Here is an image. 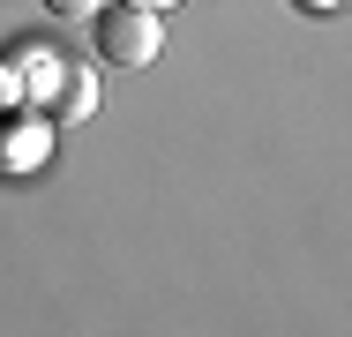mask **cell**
I'll list each match as a JSON object with an SVG mask.
<instances>
[{"label":"cell","instance_id":"5","mask_svg":"<svg viewBox=\"0 0 352 337\" xmlns=\"http://www.w3.org/2000/svg\"><path fill=\"white\" fill-rule=\"evenodd\" d=\"M15 105V75H8V61H0V113Z\"/></svg>","mask_w":352,"mask_h":337},{"label":"cell","instance_id":"1","mask_svg":"<svg viewBox=\"0 0 352 337\" xmlns=\"http://www.w3.org/2000/svg\"><path fill=\"white\" fill-rule=\"evenodd\" d=\"M90 45H98V61L113 67H150L157 53H165V23L150 15V8H98L90 15Z\"/></svg>","mask_w":352,"mask_h":337},{"label":"cell","instance_id":"6","mask_svg":"<svg viewBox=\"0 0 352 337\" xmlns=\"http://www.w3.org/2000/svg\"><path fill=\"white\" fill-rule=\"evenodd\" d=\"M128 8H150V15H165V8H180V0H128Z\"/></svg>","mask_w":352,"mask_h":337},{"label":"cell","instance_id":"2","mask_svg":"<svg viewBox=\"0 0 352 337\" xmlns=\"http://www.w3.org/2000/svg\"><path fill=\"white\" fill-rule=\"evenodd\" d=\"M60 83H68V90H60V105H53V113H60V128L90 120V113H98V75H90V67H60Z\"/></svg>","mask_w":352,"mask_h":337},{"label":"cell","instance_id":"4","mask_svg":"<svg viewBox=\"0 0 352 337\" xmlns=\"http://www.w3.org/2000/svg\"><path fill=\"white\" fill-rule=\"evenodd\" d=\"M292 8H307V15H338L345 0H292Z\"/></svg>","mask_w":352,"mask_h":337},{"label":"cell","instance_id":"3","mask_svg":"<svg viewBox=\"0 0 352 337\" xmlns=\"http://www.w3.org/2000/svg\"><path fill=\"white\" fill-rule=\"evenodd\" d=\"M105 0H45V15H60V23H90Z\"/></svg>","mask_w":352,"mask_h":337}]
</instances>
